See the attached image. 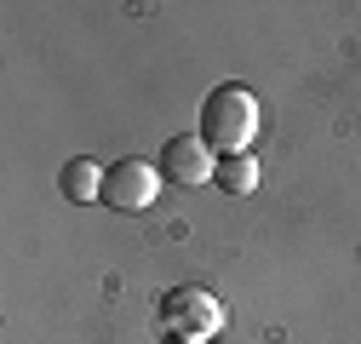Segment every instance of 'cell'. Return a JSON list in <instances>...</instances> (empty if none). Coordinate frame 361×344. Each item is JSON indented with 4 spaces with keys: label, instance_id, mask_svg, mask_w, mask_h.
<instances>
[{
    "label": "cell",
    "instance_id": "obj_1",
    "mask_svg": "<svg viewBox=\"0 0 361 344\" xmlns=\"http://www.w3.org/2000/svg\"><path fill=\"white\" fill-rule=\"evenodd\" d=\"M258 126H264V109H258V98L247 92V86H218V92H207V104H201L195 138L212 155L224 149V161H230V155H247L252 149Z\"/></svg>",
    "mask_w": 361,
    "mask_h": 344
},
{
    "label": "cell",
    "instance_id": "obj_2",
    "mask_svg": "<svg viewBox=\"0 0 361 344\" xmlns=\"http://www.w3.org/2000/svg\"><path fill=\"white\" fill-rule=\"evenodd\" d=\"M161 327L178 344H207L212 333H224V305L207 287H172L161 298Z\"/></svg>",
    "mask_w": 361,
    "mask_h": 344
},
{
    "label": "cell",
    "instance_id": "obj_3",
    "mask_svg": "<svg viewBox=\"0 0 361 344\" xmlns=\"http://www.w3.org/2000/svg\"><path fill=\"white\" fill-rule=\"evenodd\" d=\"M161 195V166H149V161H115V166H104V207H115V212H144L149 201Z\"/></svg>",
    "mask_w": 361,
    "mask_h": 344
},
{
    "label": "cell",
    "instance_id": "obj_4",
    "mask_svg": "<svg viewBox=\"0 0 361 344\" xmlns=\"http://www.w3.org/2000/svg\"><path fill=\"white\" fill-rule=\"evenodd\" d=\"M161 172H166L172 184L195 190V184H212V178H218V155H212L195 133H178V138H166V149H161Z\"/></svg>",
    "mask_w": 361,
    "mask_h": 344
},
{
    "label": "cell",
    "instance_id": "obj_5",
    "mask_svg": "<svg viewBox=\"0 0 361 344\" xmlns=\"http://www.w3.org/2000/svg\"><path fill=\"white\" fill-rule=\"evenodd\" d=\"M58 190L69 201H104V166H92L86 155H75L63 172H58Z\"/></svg>",
    "mask_w": 361,
    "mask_h": 344
},
{
    "label": "cell",
    "instance_id": "obj_6",
    "mask_svg": "<svg viewBox=\"0 0 361 344\" xmlns=\"http://www.w3.org/2000/svg\"><path fill=\"white\" fill-rule=\"evenodd\" d=\"M218 190H224V195H252V190H258V161H252V155L218 161Z\"/></svg>",
    "mask_w": 361,
    "mask_h": 344
}]
</instances>
